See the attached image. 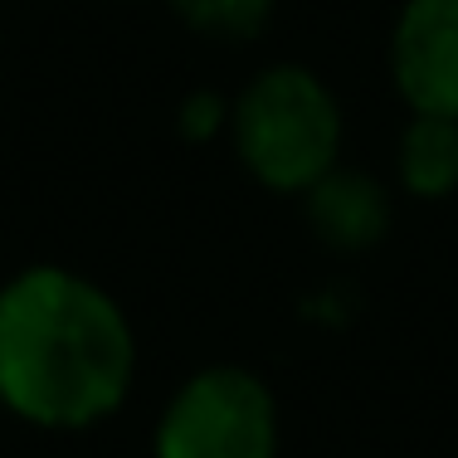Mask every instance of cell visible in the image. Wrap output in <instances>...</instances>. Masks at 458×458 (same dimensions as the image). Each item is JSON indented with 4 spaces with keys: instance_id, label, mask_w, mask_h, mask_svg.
<instances>
[{
    "instance_id": "6da1fadb",
    "label": "cell",
    "mask_w": 458,
    "mask_h": 458,
    "mask_svg": "<svg viewBox=\"0 0 458 458\" xmlns=\"http://www.w3.org/2000/svg\"><path fill=\"white\" fill-rule=\"evenodd\" d=\"M141 336L113 288L69 264L0 278V410L35 434H93L127 410Z\"/></svg>"
},
{
    "instance_id": "7a4b0ae2",
    "label": "cell",
    "mask_w": 458,
    "mask_h": 458,
    "mask_svg": "<svg viewBox=\"0 0 458 458\" xmlns=\"http://www.w3.org/2000/svg\"><path fill=\"white\" fill-rule=\"evenodd\" d=\"M229 151L268 195L302 200L346 151V107L312 64L274 59L229 93Z\"/></svg>"
},
{
    "instance_id": "3957f363",
    "label": "cell",
    "mask_w": 458,
    "mask_h": 458,
    "mask_svg": "<svg viewBox=\"0 0 458 458\" xmlns=\"http://www.w3.org/2000/svg\"><path fill=\"white\" fill-rule=\"evenodd\" d=\"M151 458H283V410L254 366L205 361L151 420Z\"/></svg>"
},
{
    "instance_id": "277c9868",
    "label": "cell",
    "mask_w": 458,
    "mask_h": 458,
    "mask_svg": "<svg viewBox=\"0 0 458 458\" xmlns=\"http://www.w3.org/2000/svg\"><path fill=\"white\" fill-rule=\"evenodd\" d=\"M386 69L405 113L458 123V0H400Z\"/></svg>"
},
{
    "instance_id": "5b68a950",
    "label": "cell",
    "mask_w": 458,
    "mask_h": 458,
    "mask_svg": "<svg viewBox=\"0 0 458 458\" xmlns=\"http://www.w3.org/2000/svg\"><path fill=\"white\" fill-rule=\"evenodd\" d=\"M302 225L336 259L370 254L386 244L395 225V185L366 166L342 161L302 195Z\"/></svg>"
},
{
    "instance_id": "8992f818",
    "label": "cell",
    "mask_w": 458,
    "mask_h": 458,
    "mask_svg": "<svg viewBox=\"0 0 458 458\" xmlns=\"http://www.w3.org/2000/svg\"><path fill=\"white\" fill-rule=\"evenodd\" d=\"M390 185L395 195L439 205L458 195V123L429 113H405L390 157Z\"/></svg>"
},
{
    "instance_id": "52a82bcc",
    "label": "cell",
    "mask_w": 458,
    "mask_h": 458,
    "mask_svg": "<svg viewBox=\"0 0 458 458\" xmlns=\"http://www.w3.org/2000/svg\"><path fill=\"white\" fill-rule=\"evenodd\" d=\"M176 25L210 45H254L274 25L278 0H166Z\"/></svg>"
},
{
    "instance_id": "ba28073f",
    "label": "cell",
    "mask_w": 458,
    "mask_h": 458,
    "mask_svg": "<svg viewBox=\"0 0 458 458\" xmlns=\"http://www.w3.org/2000/svg\"><path fill=\"white\" fill-rule=\"evenodd\" d=\"M176 137L191 147H210L229 137V93L220 89H191L176 103Z\"/></svg>"
},
{
    "instance_id": "9c48e42d",
    "label": "cell",
    "mask_w": 458,
    "mask_h": 458,
    "mask_svg": "<svg viewBox=\"0 0 458 458\" xmlns=\"http://www.w3.org/2000/svg\"><path fill=\"white\" fill-rule=\"evenodd\" d=\"M0 414H5V410H0Z\"/></svg>"
}]
</instances>
